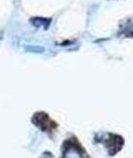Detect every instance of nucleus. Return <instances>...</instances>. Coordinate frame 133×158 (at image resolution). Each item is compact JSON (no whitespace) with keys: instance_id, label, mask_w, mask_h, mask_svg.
I'll list each match as a JSON object with an SVG mask.
<instances>
[{"instance_id":"nucleus-2","label":"nucleus","mask_w":133,"mask_h":158,"mask_svg":"<svg viewBox=\"0 0 133 158\" xmlns=\"http://www.w3.org/2000/svg\"><path fill=\"white\" fill-rule=\"evenodd\" d=\"M64 158H82L81 151L76 148L75 146H71L65 148L64 151Z\"/></svg>"},{"instance_id":"nucleus-3","label":"nucleus","mask_w":133,"mask_h":158,"mask_svg":"<svg viewBox=\"0 0 133 158\" xmlns=\"http://www.w3.org/2000/svg\"><path fill=\"white\" fill-rule=\"evenodd\" d=\"M41 158H53V157H52V155L50 153L46 152V153H44L42 156H41Z\"/></svg>"},{"instance_id":"nucleus-1","label":"nucleus","mask_w":133,"mask_h":158,"mask_svg":"<svg viewBox=\"0 0 133 158\" xmlns=\"http://www.w3.org/2000/svg\"><path fill=\"white\" fill-rule=\"evenodd\" d=\"M123 144H124V141H123L122 137L117 135H110V139L107 141V144H106L110 155L113 156L118 153L119 151L122 149Z\"/></svg>"}]
</instances>
